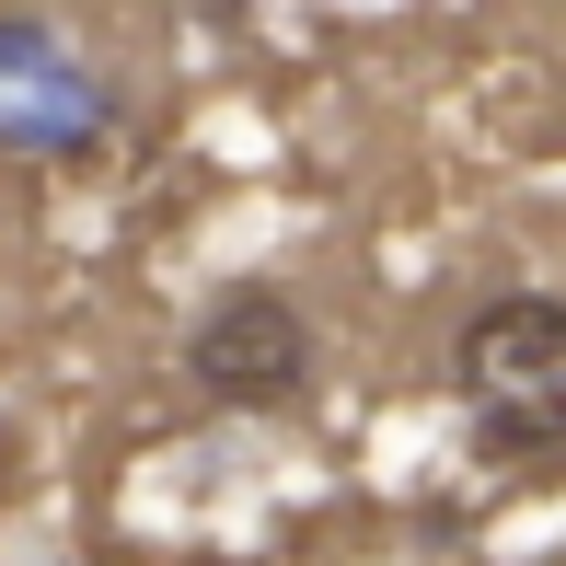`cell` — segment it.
I'll return each mask as SVG.
<instances>
[{
	"mask_svg": "<svg viewBox=\"0 0 566 566\" xmlns=\"http://www.w3.org/2000/svg\"><path fill=\"white\" fill-rule=\"evenodd\" d=\"M186 381L231 417H277V405L313 394V313H301L277 277H231L209 290V313L186 324Z\"/></svg>",
	"mask_w": 566,
	"mask_h": 566,
	"instance_id": "obj_2",
	"label": "cell"
},
{
	"mask_svg": "<svg viewBox=\"0 0 566 566\" xmlns=\"http://www.w3.org/2000/svg\"><path fill=\"white\" fill-rule=\"evenodd\" d=\"M451 394L485 451H555L566 440V301L509 290L451 336Z\"/></svg>",
	"mask_w": 566,
	"mask_h": 566,
	"instance_id": "obj_1",
	"label": "cell"
},
{
	"mask_svg": "<svg viewBox=\"0 0 566 566\" xmlns=\"http://www.w3.org/2000/svg\"><path fill=\"white\" fill-rule=\"evenodd\" d=\"M116 127V93L59 46L46 12H0V150H93Z\"/></svg>",
	"mask_w": 566,
	"mask_h": 566,
	"instance_id": "obj_3",
	"label": "cell"
}]
</instances>
